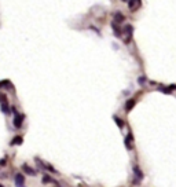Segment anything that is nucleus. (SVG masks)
Wrapping results in <instances>:
<instances>
[{"instance_id": "nucleus-5", "label": "nucleus", "mask_w": 176, "mask_h": 187, "mask_svg": "<svg viewBox=\"0 0 176 187\" xmlns=\"http://www.w3.org/2000/svg\"><path fill=\"white\" fill-rule=\"evenodd\" d=\"M132 140H134L132 135H131V134H128V136L125 138V146H127V149H129V150L132 149Z\"/></svg>"}, {"instance_id": "nucleus-9", "label": "nucleus", "mask_w": 176, "mask_h": 187, "mask_svg": "<svg viewBox=\"0 0 176 187\" xmlns=\"http://www.w3.org/2000/svg\"><path fill=\"white\" fill-rule=\"evenodd\" d=\"M134 172H135V175H136L138 179H143V172H142L138 166H134Z\"/></svg>"}, {"instance_id": "nucleus-15", "label": "nucleus", "mask_w": 176, "mask_h": 187, "mask_svg": "<svg viewBox=\"0 0 176 187\" xmlns=\"http://www.w3.org/2000/svg\"><path fill=\"white\" fill-rule=\"evenodd\" d=\"M51 179L48 178V176H44V178H43V183H47V182H50Z\"/></svg>"}, {"instance_id": "nucleus-1", "label": "nucleus", "mask_w": 176, "mask_h": 187, "mask_svg": "<svg viewBox=\"0 0 176 187\" xmlns=\"http://www.w3.org/2000/svg\"><path fill=\"white\" fill-rule=\"evenodd\" d=\"M11 110L14 112V127L15 128H21L22 127V116L17 113V110L14 107H11Z\"/></svg>"}, {"instance_id": "nucleus-17", "label": "nucleus", "mask_w": 176, "mask_h": 187, "mask_svg": "<svg viewBox=\"0 0 176 187\" xmlns=\"http://www.w3.org/2000/svg\"><path fill=\"white\" fill-rule=\"evenodd\" d=\"M0 187H3V186H2V184H0Z\"/></svg>"}, {"instance_id": "nucleus-8", "label": "nucleus", "mask_w": 176, "mask_h": 187, "mask_svg": "<svg viewBox=\"0 0 176 187\" xmlns=\"http://www.w3.org/2000/svg\"><path fill=\"white\" fill-rule=\"evenodd\" d=\"M138 6H140V2H138V0H131V2H128V7L132 11H134L135 7H138Z\"/></svg>"}, {"instance_id": "nucleus-7", "label": "nucleus", "mask_w": 176, "mask_h": 187, "mask_svg": "<svg viewBox=\"0 0 176 187\" xmlns=\"http://www.w3.org/2000/svg\"><path fill=\"white\" fill-rule=\"evenodd\" d=\"M114 21H116L117 24H121V22L124 21V15H122L121 12H116V14H114Z\"/></svg>"}, {"instance_id": "nucleus-14", "label": "nucleus", "mask_w": 176, "mask_h": 187, "mask_svg": "<svg viewBox=\"0 0 176 187\" xmlns=\"http://www.w3.org/2000/svg\"><path fill=\"white\" fill-rule=\"evenodd\" d=\"M4 85H8V87H10V81H8V80L0 81V88H4Z\"/></svg>"}, {"instance_id": "nucleus-12", "label": "nucleus", "mask_w": 176, "mask_h": 187, "mask_svg": "<svg viewBox=\"0 0 176 187\" xmlns=\"http://www.w3.org/2000/svg\"><path fill=\"white\" fill-rule=\"evenodd\" d=\"M114 121H116V124H117V125H118V127H120V128H122V127H124V122H122V121H121V120H120V119H118V117H114Z\"/></svg>"}, {"instance_id": "nucleus-2", "label": "nucleus", "mask_w": 176, "mask_h": 187, "mask_svg": "<svg viewBox=\"0 0 176 187\" xmlns=\"http://www.w3.org/2000/svg\"><path fill=\"white\" fill-rule=\"evenodd\" d=\"M24 183H25L24 175L22 173H17L15 175V184H17V187H24Z\"/></svg>"}, {"instance_id": "nucleus-11", "label": "nucleus", "mask_w": 176, "mask_h": 187, "mask_svg": "<svg viewBox=\"0 0 176 187\" xmlns=\"http://www.w3.org/2000/svg\"><path fill=\"white\" fill-rule=\"evenodd\" d=\"M0 105H7V96L4 94H0Z\"/></svg>"}, {"instance_id": "nucleus-16", "label": "nucleus", "mask_w": 176, "mask_h": 187, "mask_svg": "<svg viewBox=\"0 0 176 187\" xmlns=\"http://www.w3.org/2000/svg\"><path fill=\"white\" fill-rule=\"evenodd\" d=\"M0 165H6V160H4V158L3 160H0Z\"/></svg>"}, {"instance_id": "nucleus-10", "label": "nucleus", "mask_w": 176, "mask_h": 187, "mask_svg": "<svg viewBox=\"0 0 176 187\" xmlns=\"http://www.w3.org/2000/svg\"><path fill=\"white\" fill-rule=\"evenodd\" d=\"M124 30H125V33L128 35V42H129V39H131V36H132V30H134V29H132L131 25H127L125 29H124Z\"/></svg>"}, {"instance_id": "nucleus-4", "label": "nucleus", "mask_w": 176, "mask_h": 187, "mask_svg": "<svg viewBox=\"0 0 176 187\" xmlns=\"http://www.w3.org/2000/svg\"><path fill=\"white\" fill-rule=\"evenodd\" d=\"M135 103H136V102H135V99H129V101L125 103V112H131V110L134 109Z\"/></svg>"}, {"instance_id": "nucleus-13", "label": "nucleus", "mask_w": 176, "mask_h": 187, "mask_svg": "<svg viewBox=\"0 0 176 187\" xmlns=\"http://www.w3.org/2000/svg\"><path fill=\"white\" fill-rule=\"evenodd\" d=\"M2 110H3V113H8L10 112L8 105H2Z\"/></svg>"}, {"instance_id": "nucleus-6", "label": "nucleus", "mask_w": 176, "mask_h": 187, "mask_svg": "<svg viewBox=\"0 0 176 187\" xmlns=\"http://www.w3.org/2000/svg\"><path fill=\"white\" fill-rule=\"evenodd\" d=\"M22 142H24L22 136H15L14 139L10 142V145H11V146H14V145H22Z\"/></svg>"}, {"instance_id": "nucleus-3", "label": "nucleus", "mask_w": 176, "mask_h": 187, "mask_svg": "<svg viewBox=\"0 0 176 187\" xmlns=\"http://www.w3.org/2000/svg\"><path fill=\"white\" fill-rule=\"evenodd\" d=\"M22 169H24V172L26 173V175H30V176L36 175V171L33 169V168H30V166H28L26 164H22Z\"/></svg>"}]
</instances>
